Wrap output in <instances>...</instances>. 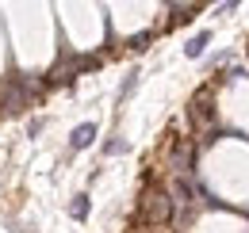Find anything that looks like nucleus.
Here are the masks:
<instances>
[{
	"mask_svg": "<svg viewBox=\"0 0 249 233\" xmlns=\"http://www.w3.org/2000/svg\"><path fill=\"white\" fill-rule=\"evenodd\" d=\"M142 218L146 222H173V199L165 195V191H150L146 199H142Z\"/></svg>",
	"mask_w": 249,
	"mask_h": 233,
	"instance_id": "nucleus-1",
	"label": "nucleus"
},
{
	"mask_svg": "<svg viewBox=\"0 0 249 233\" xmlns=\"http://www.w3.org/2000/svg\"><path fill=\"white\" fill-rule=\"evenodd\" d=\"M173 168L180 172V180L192 176V146L188 142H177V149H173Z\"/></svg>",
	"mask_w": 249,
	"mask_h": 233,
	"instance_id": "nucleus-2",
	"label": "nucleus"
},
{
	"mask_svg": "<svg viewBox=\"0 0 249 233\" xmlns=\"http://www.w3.org/2000/svg\"><path fill=\"white\" fill-rule=\"evenodd\" d=\"M96 142V122H81L73 134H69V146L73 149H89Z\"/></svg>",
	"mask_w": 249,
	"mask_h": 233,
	"instance_id": "nucleus-3",
	"label": "nucleus"
},
{
	"mask_svg": "<svg viewBox=\"0 0 249 233\" xmlns=\"http://www.w3.org/2000/svg\"><path fill=\"white\" fill-rule=\"evenodd\" d=\"M192 118H196V122H211V118H215V111H211V100L196 96V100H192Z\"/></svg>",
	"mask_w": 249,
	"mask_h": 233,
	"instance_id": "nucleus-4",
	"label": "nucleus"
},
{
	"mask_svg": "<svg viewBox=\"0 0 249 233\" xmlns=\"http://www.w3.org/2000/svg\"><path fill=\"white\" fill-rule=\"evenodd\" d=\"M207 42H211V31H199V34L184 46V54H188V58H199V54L207 50Z\"/></svg>",
	"mask_w": 249,
	"mask_h": 233,
	"instance_id": "nucleus-5",
	"label": "nucleus"
},
{
	"mask_svg": "<svg viewBox=\"0 0 249 233\" xmlns=\"http://www.w3.org/2000/svg\"><path fill=\"white\" fill-rule=\"evenodd\" d=\"M69 214H73L77 222H85V218H89V195H77L73 206H69Z\"/></svg>",
	"mask_w": 249,
	"mask_h": 233,
	"instance_id": "nucleus-6",
	"label": "nucleus"
},
{
	"mask_svg": "<svg viewBox=\"0 0 249 233\" xmlns=\"http://www.w3.org/2000/svg\"><path fill=\"white\" fill-rule=\"evenodd\" d=\"M104 153H107V157H111V153H126V142H107Z\"/></svg>",
	"mask_w": 249,
	"mask_h": 233,
	"instance_id": "nucleus-7",
	"label": "nucleus"
}]
</instances>
